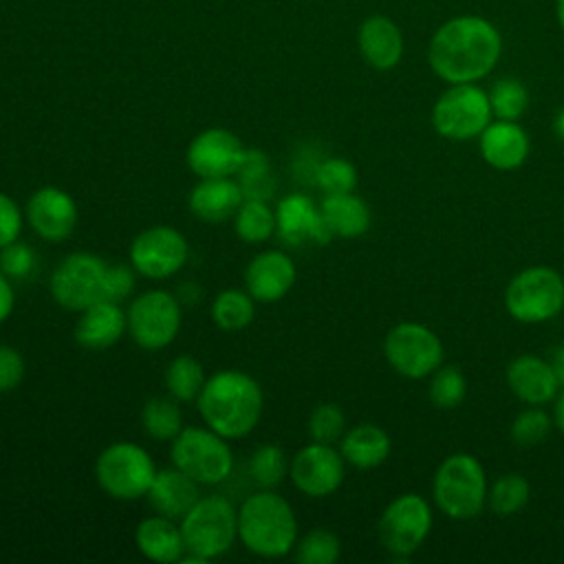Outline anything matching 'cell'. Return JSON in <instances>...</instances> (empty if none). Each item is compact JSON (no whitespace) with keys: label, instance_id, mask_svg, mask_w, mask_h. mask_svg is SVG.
Here are the masks:
<instances>
[{"label":"cell","instance_id":"c3c4849f","mask_svg":"<svg viewBox=\"0 0 564 564\" xmlns=\"http://www.w3.org/2000/svg\"><path fill=\"white\" fill-rule=\"evenodd\" d=\"M553 425L564 434V388L555 399V408H553Z\"/></svg>","mask_w":564,"mask_h":564},{"label":"cell","instance_id":"7a4b0ae2","mask_svg":"<svg viewBox=\"0 0 564 564\" xmlns=\"http://www.w3.org/2000/svg\"><path fill=\"white\" fill-rule=\"evenodd\" d=\"M264 408L260 383L245 370L223 368L209 375L196 397V410L207 427L236 441L256 430Z\"/></svg>","mask_w":564,"mask_h":564},{"label":"cell","instance_id":"ba28073f","mask_svg":"<svg viewBox=\"0 0 564 564\" xmlns=\"http://www.w3.org/2000/svg\"><path fill=\"white\" fill-rule=\"evenodd\" d=\"M507 313L522 324H540L564 308V280L551 267L522 269L505 289Z\"/></svg>","mask_w":564,"mask_h":564},{"label":"cell","instance_id":"d4e9b609","mask_svg":"<svg viewBox=\"0 0 564 564\" xmlns=\"http://www.w3.org/2000/svg\"><path fill=\"white\" fill-rule=\"evenodd\" d=\"M357 42L366 64L377 70H390L403 57L401 29L386 15L366 18L359 26Z\"/></svg>","mask_w":564,"mask_h":564},{"label":"cell","instance_id":"bcb514c9","mask_svg":"<svg viewBox=\"0 0 564 564\" xmlns=\"http://www.w3.org/2000/svg\"><path fill=\"white\" fill-rule=\"evenodd\" d=\"M15 306V291L11 280L0 271V324L7 322Z\"/></svg>","mask_w":564,"mask_h":564},{"label":"cell","instance_id":"e0dca14e","mask_svg":"<svg viewBox=\"0 0 564 564\" xmlns=\"http://www.w3.org/2000/svg\"><path fill=\"white\" fill-rule=\"evenodd\" d=\"M29 227L46 242H62L66 240L79 218L75 198L55 185H44L35 189L24 209Z\"/></svg>","mask_w":564,"mask_h":564},{"label":"cell","instance_id":"484cf974","mask_svg":"<svg viewBox=\"0 0 564 564\" xmlns=\"http://www.w3.org/2000/svg\"><path fill=\"white\" fill-rule=\"evenodd\" d=\"M480 154L496 170H516L529 156V137L516 121L496 119L480 132Z\"/></svg>","mask_w":564,"mask_h":564},{"label":"cell","instance_id":"7dc6e473","mask_svg":"<svg viewBox=\"0 0 564 564\" xmlns=\"http://www.w3.org/2000/svg\"><path fill=\"white\" fill-rule=\"evenodd\" d=\"M551 366H553V370H555V375H557V379H560V386L564 388V344H560V346L555 348L553 359H551Z\"/></svg>","mask_w":564,"mask_h":564},{"label":"cell","instance_id":"603a6c76","mask_svg":"<svg viewBox=\"0 0 564 564\" xmlns=\"http://www.w3.org/2000/svg\"><path fill=\"white\" fill-rule=\"evenodd\" d=\"M198 487L200 485L194 478H189L185 471L172 465L167 469H156V476L145 498L154 509V513L167 516L172 520H181L200 498Z\"/></svg>","mask_w":564,"mask_h":564},{"label":"cell","instance_id":"30bf717a","mask_svg":"<svg viewBox=\"0 0 564 564\" xmlns=\"http://www.w3.org/2000/svg\"><path fill=\"white\" fill-rule=\"evenodd\" d=\"M489 95L476 84H452L432 108L434 130L449 141H469L491 123Z\"/></svg>","mask_w":564,"mask_h":564},{"label":"cell","instance_id":"8fae6325","mask_svg":"<svg viewBox=\"0 0 564 564\" xmlns=\"http://www.w3.org/2000/svg\"><path fill=\"white\" fill-rule=\"evenodd\" d=\"M108 262L88 251H73L62 258L48 280V291L55 304L66 311H84L97 300H104V275Z\"/></svg>","mask_w":564,"mask_h":564},{"label":"cell","instance_id":"4316f807","mask_svg":"<svg viewBox=\"0 0 564 564\" xmlns=\"http://www.w3.org/2000/svg\"><path fill=\"white\" fill-rule=\"evenodd\" d=\"M390 447L388 432L375 423H359L346 430L339 441L344 460L357 469H375L383 465L390 456Z\"/></svg>","mask_w":564,"mask_h":564},{"label":"cell","instance_id":"3957f363","mask_svg":"<svg viewBox=\"0 0 564 564\" xmlns=\"http://www.w3.org/2000/svg\"><path fill=\"white\" fill-rule=\"evenodd\" d=\"M240 544L264 560L289 555L297 542V518L291 502L273 489H260L238 507Z\"/></svg>","mask_w":564,"mask_h":564},{"label":"cell","instance_id":"ffe728a7","mask_svg":"<svg viewBox=\"0 0 564 564\" xmlns=\"http://www.w3.org/2000/svg\"><path fill=\"white\" fill-rule=\"evenodd\" d=\"M128 333L126 311L112 300H97L75 322V341L86 350H106Z\"/></svg>","mask_w":564,"mask_h":564},{"label":"cell","instance_id":"5b68a950","mask_svg":"<svg viewBox=\"0 0 564 564\" xmlns=\"http://www.w3.org/2000/svg\"><path fill=\"white\" fill-rule=\"evenodd\" d=\"M487 476L480 460L465 452L447 456L438 465L432 482L436 507L452 520L480 516L487 505Z\"/></svg>","mask_w":564,"mask_h":564},{"label":"cell","instance_id":"ac0fdd59","mask_svg":"<svg viewBox=\"0 0 564 564\" xmlns=\"http://www.w3.org/2000/svg\"><path fill=\"white\" fill-rule=\"evenodd\" d=\"M275 234L289 247H302L306 242L326 245L335 238L315 200L300 192L286 194L278 200Z\"/></svg>","mask_w":564,"mask_h":564},{"label":"cell","instance_id":"cb8c5ba5","mask_svg":"<svg viewBox=\"0 0 564 564\" xmlns=\"http://www.w3.org/2000/svg\"><path fill=\"white\" fill-rule=\"evenodd\" d=\"M134 544L145 560L159 564L181 562L187 553L181 524L161 513H152L137 524Z\"/></svg>","mask_w":564,"mask_h":564},{"label":"cell","instance_id":"9c48e42d","mask_svg":"<svg viewBox=\"0 0 564 564\" xmlns=\"http://www.w3.org/2000/svg\"><path fill=\"white\" fill-rule=\"evenodd\" d=\"M128 335L143 350H161L167 348L183 322L181 300L165 289H150L137 295L128 311Z\"/></svg>","mask_w":564,"mask_h":564},{"label":"cell","instance_id":"8d00e7d4","mask_svg":"<svg viewBox=\"0 0 564 564\" xmlns=\"http://www.w3.org/2000/svg\"><path fill=\"white\" fill-rule=\"evenodd\" d=\"M313 183L326 194H346L357 187V170L348 159L328 156L313 170Z\"/></svg>","mask_w":564,"mask_h":564},{"label":"cell","instance_id":"f546056e","mask_svg":"<svg viewBox=\"0 0 564 564\" xmlns=\"http://www.w3.org/2000/svg\"><path fill=\"white\" fill-rule=\"evenodd\" d=\"M234 231L242 242H267L275 234V207L269 200L245 198L234 214Z\"/></svg>","mask_w":564,"mask_h":564},{"label":"cell","instance_id":"6da1fadb","mask_svg":"<svg viewBox=\"0 0 564 564\" xmlns=\"http://www.w3.org/2000/svg\"><path fill=\"white\" fill-rule=\"evenodd\" d=\"M498 29L478 15L447 20L430 40L427 62L447 84H474L489 75L500 57Z\"/></svg>","mask_w":564,"mask_h":564},{"label":"cell","instance_id":"2e32d148","mask_svg":"<svg viewBox=\"0 0 564 564\" xmlns=\"http://www.w3.org/2000/svg\"><path fill=\"white\" fill-rule=\"evenodd\" d=\"M245 145L238 134L227 128H207L198 132L185 152L187 167L198 178H218V176H236Z\"/></svg>","mask_w":564,"mask_h":564},{"label":"cell","instance_id":"f35d334b","mask_svg":"<svg viewBox=\"0 0 564 564\" xmlns=\"http://www.w3.org/2000/svg\"><path fill=\"white\" fill-rule=\"evenodd\" d=\"M341 555L339 538L328 529H313L295 542V560L302 564H335Z\"/></svg>","mask_w":564,"mask_h":564},{"label":"cell","instance_id":"b9f144b4","mask_svg":"<svg viewBox=\"0 0 564 564\" xmlns=\"http://www.w3.org/2000/svg\"><path fill=\"white\" fill-rule=\"evenodd\" d=\"M37 267V256L26 242H11L0 249V271L9 280H29Z\"/></svg>","mask_w":564,"mask_h":564},{"label":"cell","instance_id":"83f0119b","mask_svg":"<svg viewBox=\"0 0 564 564\" xmlns=\"http://www.w3.org/2000/svg\"><path fill=\"white\" fill-rule=\"evenodd\" d=\"M322 216L335 238H359L370 227V207L355 192L326 194L322 205Z\"/></svg>","mask_w":564,"mask_h":564},{"label":"cell","instance_id":"9a60e30c","mask_svg":"<svg viewBox=\"0 0 564 564\" xmlns=\"http://www.w3.org/2000/svg\"><path fill=\"white\" fill-rule=\"evenodd\" d=\"M289 476L295 489L304 496L326 498L341 487L346 476V460L333 445L311 441L291 458Z\"/></svg>","mask_w":564,"mask_h":564},{"label":"cell","instance_id":"7c38bea8","mask_svg":"<svg viewBox=\"0 0 564 564\" xmlns=\"http://www.w3.org/2000/svg\"><path fill=\"white\" fill-rule=\"evenodd\" d=\"M432 529V509L419 494L397 496L381 513L377 535L381 546L397 555L410 557L421 549Z\"/></svg>","mask_w":564,"mask_h":564},{"label":"cell","instance_id":"4dcf8cb0","mask_svg":"<svg viewBox=\"0 0 564 564\" xmlns=\"http://www.w3.org/2000/svg\"><path fill=\"white\" fill-rule=\"evenodd\" d=\"M141 427L154 441H172L183 430V412L174 397H152L141 408Z\"/></svg>","mask_w":564,"mask_h":564},{"label":"cell","instance_id":"60d3db41","mask_svg":"<svg viewBox=\"0 0 564 564\" xmlns=\"http://www.w3.org/2000/svg\"><path fill=\"white\" fill-rule=\"evenodd\" d=\"M553 427V419L538 405L522 410L511 423V441L520 447L540 445Z\"/></svg>","mask_w":564,"mask_h":564},{"label":"cell","instance_id":"f907efd6","mask_svg":"<svg viewBox=\"0 0 564 564\" xmlns=\"http://www.w3.org/2000/svg\"><path fill=\"white\" fill-rule=\"evenodd\" d=\"M557 20H560V26L564 31V0H557Z\"/></svg>","mask_w":564,"mask_h":564},{"label":"cell","instance_id":"277c9868","mask_svg":"<svg viewBox=\"0 0 564 564\" xmlns=\"http://www.w3.org/2000/svg\"><path fill=\"white\" fill-rule=\"evenodd\" d=\"M185 562L205 564L225 555L238 540V509L220 494L200 496L181 518Z\"/></svg>","mask_w":564,"mask_h":564},{"label":"cell","instance_id":"5bb4252c","mask_svg":"<svg viewBox=\"0 0 564 564\" xmlns=\"http://www.w3.org/2000/svg\"><path fill=\"white\" fill-rule=\"evenodd\" d=\"M189 256L187 238L172 225H152L139 231L128 249L132 269L148 280H167L178 273Z\"/></svg>","mask_w":564,"mask_h":564},{"label":"cell","instance_id":"8992f818","mask_svg":"<svg viewBox=\"0 0 564 564\" xmlns=\"http://www.w3.org/2000/svg\"><path fill=\"white\" fill-rule=\"evenodd\" d=\"M156 465L145 447L132 441H115L106 445L95 460V480L101 491L115 500L145 498Z\"/></svg>","mask_w":564,"mask_h":564},{"label":"cell","instance_id":"d6986e66","mask_svg":"<svg viewBox=\"0 0 564 564\" xmlns=\"http://www.w3.org/2000/svg\"><path fill=\"white\" fill-rule=\"evenodd\" d=\"M297 271L289 253L264 249L256 253L245 269V291L260 304L282 300L295 284Z\"/></svg>","mask_w":564,"mask_h":564},{"label":"cell","instance_id":"f1b7e54d","mask_svg":"<svg viewBox=\"0 0 564 564\" xmlns=\"http://www.w3.org/2000/svg\"><path fill=\"white\" fill-rule=\"evenodd\" d=\"M212 322L225 330L236 333L247 328L256 317V300L240 289H225L220 291L209 306Z\"/></svg>","mask_w":564,"mask_h":564},{"label":"cell","instance_id":"f6af8a7d","mask_svg":"<svg viewBox=\"0 0 564 564\" xmlns=\"http://www.w3.org/2000/svg\"><path fill=\"white\" fill-rule=\"evenodd\" d=\"M24 218L20 205L9 194L0 192V249L20 240Z\"/></svg>","mask_w":564,"mask_h":564},{"label":"cell","instance_id":"ee69618b","mask_svg":"<svg viewBox=\"0 0 564 564\" xmlns=\"http://www.w3.org/2000/svg\"><path fill=\"white\" fill-rule=\"evenodd\" d=\"M26 375V364L15 346L0 344V392L15 390Z\"/></svg>","mask_w":564,"mask_h":564},{"label":"cell","instance_id":"d590c367","mask_svg":"<svg viewBox=\"0 0 564 564\" xmlns=\"http://www.w3.org/2000/svg\"><path fill=\"white\" fill-rule=\"evenodd\" d=\"M489 104H491V115L496 119L518 121L529 106V93L522 82L505 77L491 86Z\"/></svg>","mask_w":564,"mask_h":564},{"label":"cell","instance_id":"ab89813d","mask_svg":"<svg viewBox=\"0 0 564 564\" xmlns=\"http://www.w3.org/2000/svg\"><path fill=\"white\" fill-rule=\"evenodd\" d=\"M306 430L311 441L335 445L346 432V414L337 403H319L311 410Z\"/></svg>","mask_w":564,"mask_h":564},{"label":"cell","instance_id":"52a82bcc","mask_svg":"<svg viewBox=\"0 0 564 564\" xmlns=\"http://www.w3.org/2000/svg\"><path fill=\"white\" fill-rule=\"evenodd\" d=\"M172 465L194 478L198 485H220L234 471V452L229 438L212 427H183L170 441Z\"/></svg>","mask_w":564,"mask_h":564},{"label":"cell","instance_id":"7402d4cb","mask_svg":"<svg viewBox=\"0 0 564 564\" xmlns=\"http://www.w3.org/2000/svg\"><path fill=\"white\" fill-rule=\"evenodd\" d=\"M245 194L234 176L218 178H200L187 198L189 212L203 223H220L234 218L238 207L242 205Z\"/></svg>","mask_w":564,"mask_h":564},{"label":"cell","instance_id":"7bdbcfd3","mask_svg":"<svg viewBox=\"0 0 564 564\" xmlns=\"http://www.w3.org/2000/svg\"><path fill=\"white\" fill-rule=\"evenodd\" d=\"M134 291V269L132 264H108L104 275V300L121 304Z\"/></svg>","mask_w":564,"mask_h":564},{"label":"cell","instance_id":"e575fe53","mask_svg":"<svg viewBox=\"0 0 564 564\" xmlns=\"http://www.w3.org/2000/svg\"><path fill=\"white\" fill-rule=\"evenodd\" d=\"M529 496H531L529 480L518 471H509V474H502L489 487L487 505L496 516L505 518V516L518 513L529 502Z\"/></svg>","mask_w":564,"mask_h":564},{"label":"cell","instance_id":"44dd1931","mask_svg":"<svg viewBox=\"0 0 564 564\" xmlns=\"http://www.w3.org/2000/svg\"><path fill=\"white\" fill-rule=\"evenodd\" d=\"M509 390L529 405H544L557 397L560 379L551 361L538 355H520L507 366Z\"/></svg>","mask_w":564,"mask_h":564},{"label":"cell","instance_id":"1f68e13d","mask_svg":"<svg viewBox=\"0 0 564 564\" xmlns=\"http://www.w3.org/2000/svg\"><path fill=\"white\" fill-rule=\"evenodd\" d=\"M236 178L242 187L245 198H258V200H269L275 192V178L271 170V159L267 152L247 148L242 163L236 172Z\"/></svg>","mask_w":564,"mask_h":564},{"label":"cell","instance_id":"836d02e7","mask_svg":"<svg viewBox=\"0 0 564 564\" xmlns=\"http://www.w3.org/2000/svg\"><path fill=\"white\" fill-rule=\"evenodd\" d=\"M291 460L284 449L273 443L256 447L247 460V474L260 489H275L289 476Z\"/></svg>","mask_w":564,"mask_h":564},{"label":"cell","instance_id":"4fadbf2b","mask_svg":"<svg viewBox=\"0 0 564 564\" xmlns=\"http://www.w3.org/2000/svg\"><path fill=\"white\" fill-rule=\"evenodd\" d=\"M383 355L401 377L423 379L443 364V344L427 326L401 322L388 330Z\"/></svg>","mask_w":564,"mask_h":564},{"label":"cell","instance_id":"d6a6232c","mask_svg":"<svg viewBox=\"0 0 564 564\" xmlns=\"http://www.w3.org/2000/svg\"><path fill=\"white\" fill-rule=\"evenodd\" d=\"M207 375L203 364L192 355H176L163 372V383L167 394L181 401H196Z\"/></svg>","mask_w":564,"mask_h":564},{"label":"cell","instance_id":"74e56055","mask_svg":"<svg viewBox=\"0 0 564 564\" xmlns=\"http://www.w3.org/2000/svg\"><path fill=\"white\" fill-rule=\"evenodd\" d=\"M467 394V381L460 372V368L456 366H438L432 372V381H430V401L438 408V410H454L463 403Z\"/></svg>","mask_w":564,"mask_h":564},{"label":"cell","instance_id":"681fc988","mask_svg":"<svg viewBox=\"0 0 564 564\" xmlns=\"http://www.w3.org/2000/svg\"><path fill=\"white\" fill-rule=\"evenodd\" d=\"M555 132H557V137L560 139H564V110L557 115V119H555Z\"/></svg>","mask_w":564,"mask_h":564}]
</instances>
